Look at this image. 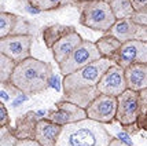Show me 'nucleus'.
Returning a JSON list of instances; mask_svg holds the SVG:
<instances>
[{
	"instance_id": "13",
	"label": "nucleus",
	"mask_w": 147,
	"mask_h": 146,
	"mask_svg": "<svg viewBox=\"0 0 147 146\" xmlns=\"http://www.w3.org/2000/svg\"><path fill=\"white\" fill-rule=\"evenodd\" d=\"M38 120H40V116L34 110H28L26 113L21 114L15 120V127H13L14 135L18 138V141L34 139Z\"/></svg>"
},
{
	"instance_id": "10",
	"label": "nucleus",
	"mask_w": 147,
	"mask_h": 146,
	"mask_svg": "<svg viewBox=\"0 0 147 146\" xmlns=\"http://www.w3.org/2000/svg\"><path fill=\"white\" fill-rule=\"evenodd\" d=\"M48 120L57 123L59 126H67V124H73V123H78V121L87 120V110L81 106H78L73 102L69 101H58L55 103V109L48 112V114L45 116Z\"/></svg>"
},
{
	"instance_id": "21",
	"label": "nucleus",
	"mask_w": 147,
	"mask_h": 146,
	"mask_svg": "<svg viewBox=\"0 0 147 146\" xmlns=\"http://www.w3.org/2000/svg\"><path fill=\"white\" fill-rule=\"evenodd\" d=\"M76 0H28V3L37 11H52L65 7Z\"/></svg>"
},
{
	"instance_id": "7",
	"label": "nucleus",
	"mask_w": 147,
	"mask_h": 146,
	"mask_svg": "<svg viewBox=\"0 0 147 146\" xmlns=\"http://www.w3.org/2000/svg\"><path fill=\"white\" fill-rule=\"evenodd\" d=\"M33 36L30 33L25 35H11L0 39V54L7 55L17 64L32 57Z\"/></svg>"
},
{
	"instance_id": "29",
	"label": "nucleus",
	"mask_w": 147,
	"mask_h": 146,
	"mask_svg": "<svg viewBox=\"0 0 147 146\" xmlns=\"http://www.w3.org/2000/svg\"><path fill=\"white\" fill-rule=\"evenodd\" d=\"M15 146H41L36 139H21Z\"/></svg>"
},
{
	"instance_id": "17",
	"label": "nucleus",
	"mask_w": 147,
	"mask_h": 146,
	"mask_svg": "<svg viewBox=\"0 0 147 146\" xmlns=\"http://www.w3.org/2000/svg\"><path fill=\"white\" fill-rule=\"evenodd\" d=\"M74 26L71 25H63V24H54V25L45 26L43 29V40H44L47 48L51 50L52 47L55 45V43H58L59 40L65 36H67L69 33L74 32Z\"/></svg>"
},
{
	"instance_id": "9",
	"label": "nucleus",
	"mask_w": 147,
	"mask_h": 146,
	"mask_svg": "<svg viewBox=\"0 0 147 146\" xmlns=\"http://www.w3.org/2000/svg\"><path fill=\"white\" fill-rule=\"evenodd\" d=\"M98 90L103 95L118 98L122 92H125L128 90L125 69H122L117 64L111 65L102 76L100 81L98 84Z\"/></svg>"
},
{
	"instance_id": "32",
	"label": "nucleus",
	"mask_w": 147,
	"mask_h": 146,
	"mask_svg": "<svg viewBox=\"0 0 147 146\" xmlns=\"http://www.w3.org/2000/svg\"><path fill=\"white\" fill-rule=\"evenodd\" d=\"M146 131H147V119H146Z\"/></svg>"
},
{
	"instance_id": "30",
	"label": "nucleus",
	"mask_w": 147,
	"mask_h": 146,
	"mask_svg": "<svg viewBox=\"0 0 147 146\" xmlns=\"http://www.w3.org/2000/svg\"><path fill=\"white\" fill-rule=\"evenodd\" d=\"M109 146H131V145L125 143V142H122L121 139H118V138H115V136H114V139L110 142V145H109Z\"/></svg>"
},
{
	"instance_id": "27",
	"label": "nucleus",
	"mask_w": 147,
	"mask_h": 146,
	"mask_svg": "<svg viewBox=\"0 0 147 146\" xmlns=\"http://www.w3.org/2000/svg\"><path fill=\"white\" fill-rule=\"evenodd\" d=\"M132 19H134L135 22H138V24L147 25V8L142 10V11H135Z\"/></svg>"
},
{
	"instance_id": "25",
	"label": "nucleus",
	"mask_w": 147,
	"mask_h": 146,
	"mask_svg": "<svg viewBox=\"0 0 147 146\" xmlns=\"http://www.w3.org/2000/svg\"><path fill=\"white\" fill-rule=\"evenodd\" d=\"M18 138L14 135L13 127H0V146H15Z\"/></svg>"
},
{
	"instance_id": "8",
	"label": "nucleus",
	"mask_w": 147,
	"mask_h": 146,
	"mask_svg": "<svg viewBox=\"0 0 147 146\" xmlns=\"http://www.w3.org/2000/svg\"><path fill=\"white\" fill-rule=\"evenodd\" d=\"M117 108H118L117 98L100 94L91 102L85 110L90 120H94L100 124H110L115 121Z\"/></svg>"
},
{
	"instance_id": "2",
	"label": "nucleus",
	"mask_w": 147,
	"mask_h": 146,
	"mask_svg": "<svg viewBox=\"0 0 147 146\" xmlns=\"http://www.w3.org/2000/svg\"><path fill=\"white\" fill-rule=\"evenodd\" d=\"M52 66L48 62L30 57L17 64L10 83L25 95L40 94L51 86Z\"/></svg>"
},
{
	"instance_id": "28",
	"label": "nucleus",
	"mask_w": 147,
	"mask_h": 146,
	"mask_svg": "<svg viewBox=\"0 0 147 146\" xmlns=\"http://www.w3.org/2000/svg\"><path fill=\"white\" fill-rule=\"evenodd\" d=\"M131 3H132L135 11H142L147 8V0H131Z\"/></svg>"
},
{
	"instance_id": "20",
	"label": "nucleus",
	"mask_w": 147,
	"mask_h": 146,
	"mask_svg": "<svg viewBox=\"0 0 147 146\" xmlns=\"http://www.w3.org/2000/svg\"><path fill=\"white\" fill-rule=\"evenodd\" d=\"M111 11L117 21L132 18L135 14V8L132 7L131 0H109Z\"/></svg>"
},
{
	"instance_id": "18",
	"label": "nucleus",
	"mask_w": 147,
	"mask_h": 146,
	"mask_svg": "<svg viewBox=\"0 0 147 146\" xmlns=\"http://www.w3.org/2000/svg\"><path fill=\"white\" fill-rule=\"evenodd\" d=\"M95 44H96L98 50H99V52H100V55H102L103 58H110V59L114 61L115 55L118 54V51L121 48L122 43L117 37H114L113 35L105 33L102 37L96 41Z\"/></svg>"
},
{
	"instance_id": "19",
	"label": "nucleus",
	"mask_w": 147,
	"mask_h": 146,
	"mask_svg": "<svg viewBox=\"0 0 147 146\" xmlns=\"http://www.w3.org/2000/svg\"><path fill=\"white\" fill-rule=\"evenodd\" d=\"M19 21H22V18L18 15L1 11L0 13V39L11 36V35H18L17 26L21 24Z\"/></svg>"
},
{
	"instance_id": "5",
	"label": "nucleus",
	"mask_w": 147,
	"mask_h": 146,
	"mask_svg": "<svg viewBox=\"0 0 147 146\" xmlns=\"http://www.w3.org/2000/svg\"><path fill=\"white\" fill-rule=\"evenodd\" d=\"M118 108L115 121L121 126L127 134H138L139 119H140V105H139V92L134 90H127L117 98Z\"/></svg>"
},
{
	"instance_id": "4",
	"label": "nucleus",
	"mask_w": 147,
	"mask_h": 146,
	"mask_svg": "<svg viewBox=\"0 0 147 146\" xmlns=\"http://www.w3.org/2000/svg\"><path fill=\"white\" fill-rule=\"evenodd\" d=\"M74 4L80 11V24L85 28L107 33L117 22L107 0L74 3Z\"/></svg>"
},
{
	"instance_id": "23",
	"label": "nucleus",
	"mask_w": 147,
	"mask_h": 146,
	"mask_svg": "<svg viewBox=\"0 0 147 146\" xmlns=\"http://www.w3.org/2000/svg\"><path fill=\"white\" fill-rule=\"evenodd\" d=\"M22 92L18 88H15L11 83H0V102L8 103L11 99L18 98Z\"/></svg>"
},
{
	"instance_id": "1",
	"label": "nucleus",
	"mask_w": 147,
	"mask_h": 146,
	"mask_svg": "<svg viewBox=\"0 0 147 146\" xmlns=\"http://www.w3.org/2000/svg\"><path fill=\"white\" fill-rule=\"evenodd\" d=\"M114 64L110 58H100L83 69L65 76L62 79V99L87 109L96 96L100 95L98 84L105 72Z\"/></svg>"
},
{
	"instance_id": "12",
	"label": "nucleus",
	"mask_w": 147,
	"mask_h": 146,
	"mask_svg": "<svg viewBox=\"0 0 147 146\" xmlns=\"http://www.w3.org/2000/svg\"><path fill=\"white\" fill-rule=\"evenodd\" d=\"M107 33L113 35L121 43L127 41H147V25H142L135 22L132 18L117 21L115 25Z\"/></svg>"
},
{
	"instance_id": "31",
	"label": "nucleus",
	"mask_w": 147,
	"mask_h": 146,
	"mask_svg": "<svg viewBox=\"0 0 147 146\" xmlns=\"http://www.w3.org/2000/svg\"><path fill=\"white\" fill-rule=\"evenodd\" d=\"M87 1H100V0H76L74 3H87ZM109 1V0H107Z\"/></svg>"
},
{
	"instance_id": "16",
	"label": "nucleus",
	"mask_w": 147,
	"mask_h": 146,
	"mask_svg": "<svg viewBox=\"0 0 147 146\" xmlns=\"http://www.w3.org/2000/svg\"><path fill=\"white\" fill-rule=\"evenodd\" d=\"M125 77L129 90L139 92L147 88V64H136L127 68Z\"/></svg>"
},
{
	"instance_id": "6",
	"label": "nucleus",
	"mask_w": 147,
	"mask_h": 146,
	"mask_svg": "<svg viewBox=\"0 0 147 146\" xmlns=\"http://www.w3.org/2000/svg\"><path fill=\"white\" fill-rule=\"evenodd\" d=\"M100 58L103 57L100 55L95 43H92L90 40H84L83 43L71 52L70 57L59 65V73L62 77H65L67 75L77 72V70L83 69L85 66H88V65H91L92 62H95Z\"/></svg>"
},
{
	"instance_id": "24",
	"label": "nucleus",
	"mask_w": 147,
	"mask_h": 146,
	"mask_svg": "<svg viewBox=\"0 0 147 146\" xmlns=\"http://www.w3.org/2000/svg\"><path fill=\"white\" fill-rule=\"evenodd\" d=\"M139 105H140V119L139 128L140 131H146V119H147V88L139 91Z\"/></svg>"
},
{
	"instance_id": "15",
	"label": "nucleus",
	"mask_w": 147,
	"mask_h": 146,
	"mask_svg": "<svg viewBox=\"0 0 147 146\" xmlns=\"http://www.w3.org/2000/svg\"><path fill=\"white\" fill-rule=\"evenodd\" d=\"M83 41L84 40L80 36V33H77V31H74V32L69 33L67 36L62 37L58 43H55V45L51 48V51L57 64L61 65L62 62H65L71 55V52L76 50Z\"/></svg>"
},
{
	"instance_id": "11",
	"label": "nucleus",
	"mask_w": 147,
	"mask_h": 146,
	"mask_svg": "<svg viewBox=\"0 0 147 146\" xmlns=\"http://www.w3.org/2000/svg\"><path fill=\"white\" fill-rule=\"evenodd\" d=\"M114 62L122 69L136 64H147V41H127L122 43Z\"/></svg>"
},
{
	"instance_id": "22",
	"label": "nucleus",
	"mask_w": 147,
	"mask_h": 146,
	"mask_svg": "<svg viewBox=\"0 0 147 146\" xmlns=\"http://www.w3.org/2000/svg\"><path fill=\"white\" fill-rule=\"evenodd\" d=\"M17 62L7 55L0 54V83H8L15 70Z\"/></svg>"
},
{
	"instance_id": "3",
	"label": "nucleus",
	"mask_w": 147,
	"mask_h": 146,
	"mask_svg": "<svg viewBox=\"0 0 147 146\" xmlns=\"http://www.w3.org/2000/svg\"><path fill=\"white\" fill-rule=\"evenodd\" d=\"M113 139L103 124L87 119L65 126L57 146H109Z\"/></svg>"
},
{
	"instance_id": "26",
	"label": "nucleus",
	"mask_w": 147,
	"mask_h": 146,
	"mask_svg": "<svg viewBox=\"0 0 147 146\" xmlns=\"http://www.w3.org/2000/svg\"><path fill=\"white\" fill-rule=\"evenodd\" d=\"M0 127H11L8 110L6 108V103H3V102H0Z\"/></svg>"
},
{
	"instance_id": "14",
	"label": "nucleus",
	"mask_w": 147,
	"mask_h": 146,
	"mask_svg": "<svg viewBox=\"0 0 147 146\" xmlns=\"http://www.w3.org/2000/svg\"><path fill=\"white\" fill-rule=\"evenodd\" d=\"M62 128H63L62 126L48 120L47 117H41L37 123L34 139L41 146H57L58 139L62 132Z\"/></svg>"
}]
</instances>
